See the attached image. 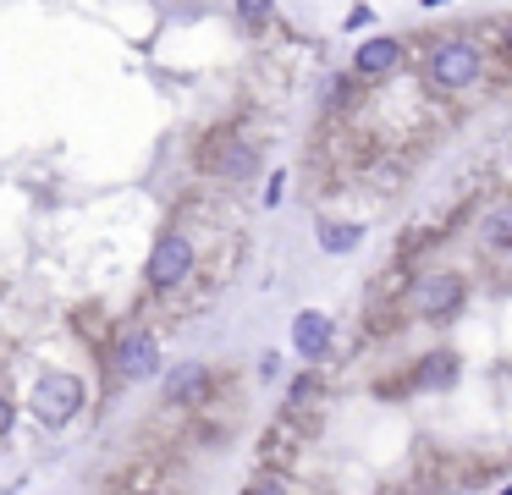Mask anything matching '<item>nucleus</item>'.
Returning <instances> with one entry per match:
<instances>
[{
    "mask_svg": "<svg viewBox=\"0 0 512 495\" xmlns=\"http://www.w3.org/2000/svg\"><path fill=\"white\" fill-rule=\"evenodd\" d=\"M83 402H89V391H83L78 374H45V380L34 385V396H28V413L39 418L45 429H67L72 418L83 413Z\"/></svg>",
    "mask_w": 512,
    "mask_h": 495,
    "instance_id": "3",
    "label": "nucleus"
},
{
    "mask_svg": "<svg viewBox=\"0 0 512 495\" xmlns=\"http://www.w3.org/2000/svg\"><path fill=\"white\" fill-rule=\"evenodd\" d=\"M468 303V286L457 270H424L419 281L408 286V308L413 319H424V325H446V319H457Z\"/></svg>",
    "mask_w": 512,
    "mask_h": 495,
    "instance_id": "2",
    "label": "nucleus"
},
{
    "mask_svg": "<svg viewBox=\"0 0 512 495\" xmlns=\"http://www.w3.org/2000/svg\"><path fill=\"white\" fill-rule=\"evenodd\" d=\"M144 275H149V286L155 292H171V286H182L193 275V237L188 231H160L155 237V248H149V264H144Z\"/></svg>",
    "mask_w": 512,
    "mask_h": 495,
    "instance_id": "4",
    "label": "nucleus"
},
{
    "mask_svg": "<svg viewBox=\"0 0 512 495\" xmlns=\"http://www.w3.org/2000/svg\"><path fill=\"white\" fill-rule=\"evenodd\" d=\"M204 171L221 176V182H248L259 171V149L248 138H237V132H215L204 143Z\"/></svg>",
    "mask_w": 512,
    "mask_h": 495,
    "instance_id": "5",
    "label": "nucleus"
},
{
    "mask_svg": "<svg viewBox=\"0 0 512 495\" xmlns=\"http://www.w3.org/2000/svg\"><path fill=\"white\" fill-rule=\"evenodd\" d=\"M309 396H314V374H303V380L292 385V396H287V413H298V407L309 402Z\"/></svg>",
    "mask_w": 512,
    "mask_h": 495,
    "instance_id": "14",
    "label": "nucleus"
},
{
    "mask_svg": "<svg viewBox=\"0 0 512 495\" xmlns=\"http://www.w3.org/2000/svg\"><path fill=\"white\" fill-rule=\"evenodd\" d=\"M270 11H276V0H237V17H243L248 28H265Z\"/></svg>",
    "mask_w": 512,
    "mask_h": 495,
    "instance_id": "13",
    "label": "nucleus"
},
{
    "mask_svg": "<svg viewBox=\"0 0 512 495\" xmlns=\"http://www.w3.org/2000/svg\"><path fill=\"white\" fill-rule=\"evenodd\" d=\"M358 242H364V226H353V220H331V226L320 231V248L325 253H353Z\"/></svg>",
    "mask_w": 512,
    "mask_h": 495,
    "instance_id": "12",
    "label": "nucleus"
},
{
    "mask_svg": "<svg viewBox=\"0 0 512 495\" xmlns=\"http://www.w3.org/2000/svg\"><path fill=\"white\" fill-rule=\"evenodd\" d=\"M248 495H287V484H281L276 473H265V479H254V484H248Z\"/></svg>",
    "mask_w": 512,
    "mask_h": 495,
    "instance_id": "15",
    "label": "nucleus"
},
{
    "mask_svg": "<svg viewBox=\"0 0 512 495\" xmlns=\"http://www.w3.org/2000/svg\"><path fill=\"white\" fill-rule=\"evenodd\" d=\"M369 22H375V11H369V6H353V11H347V33H353V28H369Z\"/></svg>",
    "mask_w": 512,
    "mask_h": 495,
    "instance_id": "16",
    "label": "nucleus"
},
{
    "mask_svg": "<svg viewBox=\"0 0 512 495\" xmlns=\"http://www.w3.org/2000/svg\"><path fill=\"white\" fill-rule=\"evenodd\" d=\"M397 66H402V44L386 39V33H375V39H364L353 50V72L358 77H386V72H397Z\"/></svg>",
    "mask_w": 512,
    "mask_h": 495,
    "instance_id": "9",
    "label": "nucleus"
},
{
    "mask_svg": "<svg viewBox=\"0 0 512 495\" xmlns=\"http://www.w3.org/2000/svg\"><path fill=\"white\" fill-rule=\"evenodd\" d=\"M424 6H430V11H441V6H452V0H424Z\"/></svg>",
    "mask_w": 512,
    "mask_h": 495,
    "instance_id": "19",
    "label": "nucleus"
},
{
    "mask_svg": "<svg viewBox=\"0 0 512 495\" xmlns=\"http://www.w3.org/2000/svg\"><path fill=\"white\" fill-rule=\"evenodd\" d=\"M281 187H287V176L276 171V176H270V187H265V204H281Z\"/></svg>",
    "mask_w": 512,
    "mask_h": 495,
    "instance_id": "18",
    "label": "nucleus"
},
{
    "mask_svg": "<svg viewBox=\"0 0 512 495\" xmlns=\"http://www.w3.org/2000/svg\"><path fill=\"white\" fill-rule=\"evenodd\" d=\"M111 363H116V374H122V380H155V374H160V341H155V330H144V325L122 330Z\"/></svg>",
    "mask_w": 512,
    "mask_h": 495,
    "instance_id": "6",
    "label": "nucleus"
},
{
    "mask_svg": "<svg viewBox=\"0 0 512 495\" xmlns=\"http://www.w3.org/2000/svg\"><path fill=\"white\" fill-rule=\"evenodd\" d=\"M276 374H281V358H276V352H265V358H259V380H276Z\"/></svg>",
    "mask_w": 512,
    "mask_h": 495,
    "instance_id": "17",
    "label": "nucleus"
},
{
    "mask_svg": "<svg viewBox=\"0 0 512 495\" xmlns=\"http://www.w3.org/2000/svg\"><path fill=\"white\" fill-rule=\"evenodd\" d=\"M479 242H485V248H496V253L512 248V198H496V204L479 215Z\"/></svg>",
    "mask_w": 512,
    "mask_h": 495,
    "instance_id": "10",
    "label": "nucleus"
},
{
    "mask_svg": "<svg viewBox=\"0 0 512 495\" xmlns=\"http://www.w3.org/2000/svg\"><path fill=\"white\" fill-rule=\"evenodd\" d=\"M210 391V363H177L166 374V402L171 407H199Z\"/></svg>",
    "mask_w": 512,
    "mask_h": 495,
    "instance_id": "8",
    "label": "nucleus"
},
{
    "mask_svg": "<svg viewBox=\"0 0 512 495\" xmlns=\"http://www.w3.org/2000/svg\"><path fill=\"white\" fill-rule=\"evenodd\" d=\"M479 72H485V50H479L474 39H435L430 55H424V77H430V88H441V94L474 88Z\"/></svg>",
    "mask_w": 512,
    "mask_h": 495,
    "instance_id": "1",
    "label": "nucleus"
},
{
    "mask_svg": "<svg viewBox=\"0 0 512 495\" xmlns=\"http://www.w3.org/2000/svg\"><path fill=\"white\" fill-rule=\"evenodd\" d=\"M292 347H298L309 363H320L325 352H331V314H320V308H303V314L292 319Z\"/></svg>",
    "mask_w": 512,
    "mask_h": 495,
    "instance_id": "7",
    "label": "nucleus"
},
{
    "mask_svg": "<svg viewBox=\"0 0 512 495\" xmlns=\"http://www.w3.org/2000/svg\"><path fill=\"white\" fill-rule=\"evenodd\" d=\"M457 380V358L452 352H424L419 369H413V391H446Z\"/></svg>",
    "mask_w": 512,
    "mask_h": 495,
    "instance_id": "11",
    "label": "nucleus"
}]
</instances>
